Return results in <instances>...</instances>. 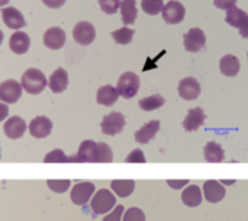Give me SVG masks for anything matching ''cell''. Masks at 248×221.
I'll list each match as a JSON object with an SVG mask.
<instances>
[{
  "instance_id": "29",
  "label": "cell",
  "mask_w": 248,
  "mask_h": 221,
  "mask_svg": "<svg viewBox=\"0 0 248 221\" xmlns=\"http://www.w3.org/2000/svg\"><path fill=\"white\" fill-rule=\"evenodd\" d=\"M112 160H113L112 149L103 141L97 143V146H96V162L94 163H110Z\"/></svg>"
},
{
  "instance_id": "36",
  "label": "cell",
  "mask_w": 248,
  "mask_h": 221,
  "mask_svg": "<svg viewBox=\"0 0 248 221\" xmlns=\"http://www.w3.org/2000/svg\"><path fill=\"white\" fill-rule=\"evenodd\" d=\"M125 162H126V163H145L147 159H145L142 150L137 149V150H134V152H131V153L128 154V157L125 159Z\"/></svg>"
},
{
  "instance_id": "8",
  "label": "cell",
  "mask_w": 248,
  "mask_h": 221,
  "mask_svg": "<svg viewBox=\"0 0 248 221\" xmlns=\"http://www.w3.org/2000/svg\"><path fill=\"white\" fill-rule=\"evenodd\" d=\"M183 42L189 52H199L206 45V35L201 28H192L183 35Z\"/></svg>"
},
{
  "instance_id": "37",
  "label": "cell",
  "mask_w": 248,
  "mask_h": 221,
  "mask_svg": "<svg viewBox=\"0 0 248 221\" xmlns=\"http://www.w3.org/2000/svg\"><path fill=\"white\" fill-rule=\"evenodd\" d=\"M124 213H125L124 205H116L115 210L112 213H109V216H106L103 221H121V217L124 216Z\"/></svg>"
},
{
  "instance_id": "47",
  "label": "cell",
  "mask_w": 248,
  "mask_h": 221,
  "mask_svg": "<svg viewBox=\"0 0 248 221\" xmlns=\"http://www.w3.org/2000/svg\"><path fill=\"white\" fill-rule=\"evenodd\" d=\"M247 58H248V52H247Z\"/></svg>"
},
{
  "instance_id": "35",
  "label": "cell",
  "mask_w": 248,
  "mask_h": 221,
  "mask_svg": "<svg viewBox=\"0 0 248 221\" xmlns=\"http://www.w3.org/2000/svg\"><path fill=\"white\" fill-rule=\"evenodd\" d=\"M124 221H145V214L140 208H129L124 213Z\"/></svg>"
},
{
  "instance_id": "23",
  "label": "cell",
  "mask_w": 248,
  "mask_h": 221,
  "mask_svg": "<svg viewBox=\"0 0 248 221\" xmlns=\"http://www.w3.org/2000/svg\"><path fill=\"white\" fill-rule=\"evenodd\" d=\"M203 154H205V160H206L208 163H221V162H224V159H225V152H224V149H222L218 143H215V141H209V143L205 146Z\"/></svg>"
},
{
  "instance_id": "12",
  "label": "cell",
  "mask_w": 248,
  "mask_h": 221,
  "mask_svg": "<svg viewBox=\"0 0 248 221\" xmlns=\"http://www.w3.org/2000/svg\"><path fill=\"white\" fill-rule=\"evenodd\" d=\"M52 131V121L46 117H35L29 124V133L35 138H45Z\"/></svg>"
},
{
  "instance_id": "9",
  "label": "cell",
  "mask_w": 248,
  "mask_h": 221,
  "mask_svg": "<svg viewBox=\"0 0 248 221\" xmlns=\"http://www.w3.org/2000/svg\"><path fill=\"white\" fill-rule=\"evenodd\" d=\"M73 38L80 45H90L96 38V29L90 22H78L73 29Z\"/></svg>"
},
{
  "instance_id": "10",
  "label": "cell",
  "mask_w": 248,
  "mask_h": 221,
  "mask_svg": "<svg viewBox=\"0 0 248 221\" xmlns=\"http://www.w3.org/2000/svg\"><path fill=\"white\" fill-rule=\"evenodd\" d=\"M93 194H94V185L92 182H80L76 184L71 189V201L76 205H84L89 203Z\"/></svg>"
},
{
  "instance_id": "2",
  "label": "cell",
  "mask_w": 248,
  "mask_h": 221,
  "mask_svg": "<svg viewBox=\"0 0 248 221\" xmlns=\"http://www.w3.org/2000/svg\"><path fill=\"white\" fill-rule=\"evenodd\" d=\"M115 204H116L115 195L109 189H100L92 198L90 207L94 214L102 216V214H108L115 207Z\"/></svg>"
},
{
  "instance_id": "24",
  "label": "cell",
  "mask_w": 248,
  "mask_h": 221,
  "mask_svg": "<svg viewBox=\"0 0 248 221\" xmlns=\"http://www.w3.org/2000/svg\"><path fill=\"white\" fill-rule=\"evenodd\" d=\"M121 15L122 22L125 25H132L137 20L138 10H137V0H121Z\"/></svg>"
},
{
  "instance_id": "11",
  "label": "cell",
  "mask_w": 248,
  "mask_h": 221,
  "mask_svg": "<svg viewBox=\"0 0 248 221\" xmlns=\"http://www.w3.org/2000/svg\"><path fill=\"white\" fill-rule=\"evenodd\" d=\"M179 95L185 101H195L201 95V85L193 77H186L179 83Z\"/></svg>"
},
{
  "instance_id": "25",
  "label": "cell",
  "mask_w": 248,
  "mask_h": 221,
  "mask_svg": "<svg viewBox=\"0 0 248 221\" xmlns=\"http://www.w3.org/2000/svg\"><path fill=\"white\" fill-rule=\"evenodd\" d=\"M182 201L185 203V205L192 207V208L202 204V191H201V188L198 185L187 187L182 194Z\"/></svg>"
},
{
  "instance_id": "38",
  "label": "cell",
  "mask_w": 248,
  "mask_h": 221,
  "mask_svg": "<svg viewBox=\"0 0 248 221\" xmlns=\"http://www.w3.org/2000/svg\"><path fill=\"white\" fill-rule=\"evenodd\" d=\"M214 4H215L218 9L230 10V9H232V7L237 6V0H214Z\"/></svg>"
},
{
  "instance_id": "7",
  "label": "cell",
  "mask_w": 248,
  "mask_h": 221,
  "mask_svg": "<svg viewBox=\"0 0 248 221\" xmlns=\"http://www.w3.org/2000/svg\"><path fill=\"white\" fill-rule=\"evenodd\" d=\"M161 13H163L164 22H167L169 25H177V23H180L185 19L186 9H185V6L180 1L170 0L167 4H164Z\"/></svg>"
},
{
  "instance_id": "17",
  "label": "cell",
  "mask_w": 248,
  "mask_h": 221,
  "mask_svg": "<svg viewBox=\"0 0 248 221\" xmlns=\"http://www.w3.org/2000/svg\"><path fill=\"white\" fill-rule=\"evenodd\" d=\"M205 119H206V115H205L203 109L198 106V108L189 109V112L183 121V127L186 131H196L205 124Z\"/></svg>"
},
{
  "instance_id": "26",
  "label": "cell",
  "mask_w": 248,
  "mask_h": 221,
  "mask_svg": "<svg viewBox=\"0 0 248 221\" xmlns=\"http://www.w3.org/2000/svg\"><path fill=\"white\" fill-rule=\"evenodd\" d=\"M110 188H112V191H113L118 197L126 198V197H129V195L134 192V189H135V182L131 181V179H116V181H112Z\"/></svg>"
},
{
  "instance_id": "13",
  "label": "cell",
  "mask_w": 248,
  "mask_h": 221,
  "mask_svg": "<svg viewBox=\"0 0 248 221\" xmlns=\"http://www.w3.org/2000/svg\"><path fill=\"white\" fill-rule=\"evenodd\" d=\"M1 17L3 22L7 28L10 29H22L26 26V20L22 15V12H19L16 7H3L1 9Z\"/></svg>"
},
{
  "instance_id": "27",
  "label": "cell",
  "mask_w": 248,
  "mask_h": 221,
  "mask_svg": "<svg viewBox=\"0 0 248 221\" xmlns=\"http://www.w3.org/2000/svg\"><path fill=\"white\" fill-rule=\"evenodd\" d=\"M247 16V12H244V10H241V9H238V7L235 6V7H232V9H230V10L227 12L225 22H227L228 25H231V26L240 29V28L243 26V23L246 22Z\"/></svg>"
},
{
  "instance_id": "1",
  "label": "cell",
  "mask_w": 248,
  "mask_h": 221,
  "mask_svg": "<svg viewBox=\"0 0 248 221\" xmlns=\"http://www.w3.org/2000/svg\"><path fill=\"white\" fill-rule=\"evenodd\" d=\"M22 89L29 95H39L48 85L45 74L38 68H28L20 79Z\"/></svg>"
},
{
  "instance_id": "5",
  "label": "cell",
  "mask_w": 248,
  "mask_h": 221,
  "mask_svg": "<svg viewBox=\"0 0 248 221\" xmlns=\"http://www.w3.org/2000/svg\"><path fill=\"white\" fill-rule=\"evenodd\" d=\"M96 146L93 140H84L76 156L68 157V163H94L96 162Z\"/></svg>"
},
{
  "instance_id": "14",
  "label": "cell",
  "mask_w": 248,
  "mask_h": 221,
  "mask_svg": "<svg viewBox=\"0 0 248 221\" xmlns=\"http://www.w3.org/2000/svg\"><path fill=\"white\" fill-rule=\"evenodd\" d=\"M225 194H227L225 188L218 181H206L203 184V195L206 201L211 204L221 203L225 198Z\"/></svg>"
},
{
  "instance_id": "19",
  "label": "cell",
  "mask_w": 248,
  "mask_h": 221,
  "mask_svg": "<svg viewBox=\"0 0 248 221\" xmlns=\"http://www.w3.org/2000/svg\"><path fill=\"white\" fill-rule=\"evenodd\" d=\"M158 131H160V121L153 119L135 133V141L140 144H147L155 137Z\"/></svg>"
},
{
  "instance_id": "20",
  "label": "cell",
  "mask_w": 248,
  "mask_h": 221,
  "mask_svg": "<svg viewBox=\"0 0 248 221\" xmlns=\"http://www.w3.org/2000/svg\"><path fill=\"white\" fill-rule=\"evenodd\" d=\"M240 68H241V63L240 60L232 55V54H227L221 58L219 61V70L224 76H228V77H234L240 73Z\"/></svg>"
},
{
  "instance_id": "40",
  "label": "cell",
  "mask_w": 248,
  "mask_h": 221,
  "mask_svg": "<svg viewBox=\"0 0 248 221\" xmlns=\"http://www.w3.org/2000/svg\"><path fill=\"white\" fill-rule=\"evenodd\" d=\"M187 184H189V181H186V179H183V181H167V185L173 189H180V188L186 187Z\"/></svg>"
},
{
  "instance_id": "41",
  "label": "cell",
  "mask_w": 248,
  "mask_h": 221,
  "mask_svg": "<svg viewBox=\"0 0 248 221\" xmlns=\"http://www.w3.org/2000/svg\"><path fill=\"white\" fill-rule=\"evenodd\" d=\"M7 115H9V106H7V103L0 102V122L4 121L7 118Z\"/></svg>"
},
{
  "instance_id": "42",
  "label": "cell",
  "mask_w": 248,
  "mask_h": 221,
  "mask_svg": "<svg viewBox=\"0 0 248 221\" xmlns=\"http://www.w3.org/2000/svg\"><path fill=\"white\" fill-rule=\"evenodd\" d=\"M238 31H240V35H241L243 38H247L248 39V16L247 19H246V22L243 23V26H241Z\"/></svg>"
},
{
  "instance_id": "32",
  "label": "cell",
  "mask_w": 248,
  "mask_h": 221,
  "mask_svg": "<svg viewBox=\"0 0 248 221\" xmlns=\"http://www.w3.org/2000/svg\"><path fill=\"white\" fill-rule=\"evenodd\" d=\"M44 163H68V157L62 150L55 149L44 157Z\"/></svg>"
},
{
  "instance_id": "28",
  "label": "cell",
  "mask_w": 248,
  "mask_h": 221,
  "mask_svg": "<svg viewBox=\"0 0 248 221\" xmlns=\"http://www.w3.org/2000/svg\"><path fill=\"white\" fill-rule=\"evenodd\" d=\"M166 99L161 96V95H153V96H148L145 99H141L140 101V108L142 111H147V112H151L154 109H158L164 105Z\"/></svg>"
},
{
  "instance_id": "45",
  "label": "cell",
  "mask_w": 248,
  "mask_h": 221,
  "mask_svg": "<svg viewBox=\"0 0 248 221\" xmlns=\"http://www.w3.org/2000/svg\"><path fill=\"white\" fill-rule=\"evenodd\" d=\"M1 42H3V32L0 31V45H1Z\"/></svg>"
},
{
  "instance_id": "15",
  "label": "cell",
  "mask_w": 248,
  "mask_h": 221,
  "mask_svg": "<svg viewBox=\"0 0 248 221\" xmlns=\"http://www.w3.org/2000/svg\"><path fill=\"white\" fill-rule=\"evenodd\" d=\"M44 44L49 50L62 48L64 44H65V32L58 26L46 29V32L44 34Z\"/></svg>"
},
{
  "instance_id": "6",
  "label": "cell",
  "mask_w": 248,
  "mask_h": 221,
  "mask_svg": "<svg viewBox=\"0 0 248 221\" xmlns=\"http://www.w3.org/2000/svg\"><path fill=\"white\" fill-rule=\"evenodd\" d=\"M22 96V85L13 79L0 83V101L3 103H16Z\"/></svg>"
},
{
  "instance_id": "21",
  "label": "cell",
  "mask_w": 248,
  "mask_h": 221,
  "mask_svg": "<svg viewBox=\"0 0 248 221\" xmlns=\"http://www.w3.org/2000/svg\"><path fill=\"white\" fill-rule=\"evenodd\" d=\"M48 86H49V89L54 92V93H61V92H64L65 89H67V86H68V74H67V71L64 70V68H57L52 74H51V77H49V80H48Z\"/></svg>"
},
{
  "instance_id": "34",
  "label": "cell",
  "mask_w": 248,
  "mask_h": 221,
  "mask_svg": "<svg viewBox=\"0 0 248 221\" xmlns=\"http://www.w3.org/2000/svg\"><path fill=\"white\" fill-rule=\"evenodd\" d=\"M100 9L106 15H115L121 7V0H97Z\"/></svg>"
},
{
  "instance_id": "30",
  "label": "cell",
  "mask_w": 248,
  "mask_h": 221,
  "mask_svg": "<svg viewBox=\"0 0 248 221\" xmlns=\"http://www.w3.org/2000/svg\"><path fill=\"white\" fill-rule=\"evenodd\" d=\"M134 34H135V32H134V29H129V28L124 26V28H121V29L113 31V32H112V38L115 39V42H116V44L128 45V44L132 41Z\"/></svg>"
},
{
  "instance_id": "22",
  "label": "cell",
  "mask_w": 248,
  "mask_h": 221,
  "mask_svg": "<svg viewBox=\"0 0 248 221\" xmlns=\"http://www.w3.org/2000/svg\"><path fill=\"white\" fill-rule=\"evenodd\" d=\"M118 98H119L118 89L113 87V86H110V85L102 86L97 90V95H96L97 103H100L103 106H112V105H115L118 102Z\"/></svg>"
},
{
  "instance_id": "16",
  "label": "cell",
  "mask_w": 248,
  "mask_h": 221,
  "mask_svg": "<svg viewBox=\"0 0 248 221\" xmlns=\"http://www.w3.org/2000/svg\"><path fill=\"white\" fill-rule=\"evenodd\" d=\"M26 131V122L23 121V118L15 115L10 117L6 122H4V134L12 138V140H17L20 138Z\"/></svg>"
},
{
  "instance_id": "46",
  "label": "cell",
  "mask_w": 248,
  "mask_h": 221,
  "mask_svg": "<svg viewBox=\"0 0 248 221\" xmlns=\"http://www.w3.org/2000/svg\"><path fill=\"white\" fill-rule=\"evenodd\" d=\"M0 157H1V150H0Z\"/></svg>"
},
{
  "instance_id": "39",
  "label": "cell",
  "mask_w": 248,
  "mask_h": 221,
  "mask_svg": "<svg viewBox=\"0 0 248 221\" xmlns=\"http://www.w3.org/2000/svg\"><path fill=\"white\" fill-rule=\"evenodd\" d=\"M67 0H42V3L45 6H48L49 9H60L61 6H64Z\"/></svg>"
},
{
  "instance_id": "44",
  "label": "cell",
  "mask_w": 248,
  "mask_h": 221,
  "mask_svg": "<svg viewBox=\"0 0 248 221\" xmlns=\"http://www.w3.org/2000/svg\"><path fill=\"white\" fill-rule=\"evenodd\" d=\"M222 184H224V185H225V184H227V185H232V184H234V181H227V182H225V181H222Z\"/></svg>"
},
{
  "instance_id": "31",
  "label": "cell",
  "mask_w": 248,
  "mask_h": 221,
  "mask_svg": "<svg viewBox=\"0 0 248 221\" xmlns=\"http://www.w3.org/2000/svg\"><path fill=\"white\" fill-rule=\"evenodd\" d=\"M141 7H142V10H144L147 15L155 16V15H158L160 12H163L164 4H163V0H142Z\"/></svg>"
},
{
  "instance_id": "43",
  "label": "cell",
  "mask_w": 248,
  "mask_h": 221,
  "mask_svg": "<svg viewBox=\"0 0 248 221\" xmlns=\"http://www.w3.org/2000/svg\"><path fill=\"white\" fill-rule=\"evenodd\" d=\"M10 0H0V6H6Z\"/></svg>"
},
{
  "instance_id": "3",
  "label": "cell",
  "mask_w": 248,
  "mask_h": 221,
  "mask_svg": "<svg viewBox=\"0 0 248 221\" xmlns=\"http://www.w3.org/2000/svg\"><path fill=\"white\" fill-rule=\"evenodd\" d=\"M116 89H118V93L122 98L132 99L140 90V77L132 71H126L119 77Z\"/></svg>"
},
{
  "instance_id": "4",
  "label": "cell",
  "mask_w": 248,
  "mask_h": 221,
  "mask_svg": "<svg viewBox=\"0 0 248 221\" xmlns=\"http://www.w3.org/2000/svg\"><path fill=\"white\" fill-rule=\"evenodd\" d=\"M125 124H126L125 117L121 112H110L109 115L103 117L100 122V128L102 133L106 136H116L124 130Z\"/></svg>"
},
{
  "instance_id": "18",
  "label": "cell",
  "mask_w": 248,
  "mask_h": 221,
  "mask_svg": "<svg viewBox=\"0 0 248 221\" xmlns=\"http://www.w3.org/2000/svg\"><path fill=\"white\" fill-rule=\"evenodd\" d=\"M9 47H10V50H12L15 54L22 55V54L28 52V50H29V47H31V38H29L28 34L20 32V31H16V32L10 36V39H9Z\"/></svg>"
},
{
  "instance_id": "33",
  "label": "cell",
  "mask_w": 248,
  "mask_h": 221,
  "mask_svg": "<svg viewBox=\"0 0 248 221\" xmlns=\"http://www.w3.org/2000/svg\"><path fill=\"white\" fill-rule=\"evenodd\" d=\"M46 185H48V188H49L52 192L62 194V192H65V191L70 188V185H71V181H68V179H60V181L49 179V181H46Z\"/></svg>"
}]
</instances>
